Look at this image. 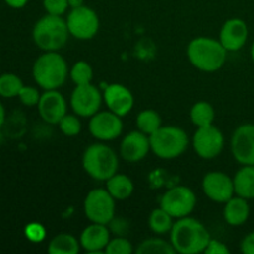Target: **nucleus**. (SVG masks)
<instances>
[{
    "label": "nucleus",
    "mask_w": 254,
    "mask_h": 254,
    "mask_svg": "<svg viewBox=\"0 0 254 254\" xmlns=\"http://www.w3.org/2000/svg\"><path fill=\"white\" fill-rule=\"evenodd\" d=\"M60 129L66 136H76L81 133L82 124L77 114H66L59 123Z\"/></svg>",
    "instance_id": "c756f323"
},
{
    "label": "nucleus",
    "mask_w": 254,
    "mask_h": 254,
    "mask_svg": "<svg viewBox=\"0 0 254 254\" xmlns=\"http://www.w3.org/2000/svg\"><path fill=\"white\" fill-rule=\"evenodd\" d=\"M215 117H216L215 108L212 107V104L205 101H201V102H197V103H195L190 111L191 122H192L197 128H200V127H207V126H211V124H213Z\"/></svg>",
    "instance_id": "b1692460"
},
{
    "label": "nucleus",
    "mask_w": 254,
    "mask_h": 254,
    "mask_svg": "<svg viewBox=\"0 0 254 254\" xmlns=\"http://www.w3.org/2000/svg\"><path fill=\"white\" fill-rule=\"evenodd\" d=\"M66 24L71 36L78 40H89L99 30V17L91 7L82 5L71 9L66 17Z\"/></svg>",
    "instance_id": "6e6552de"
},
{
    "label": "nucleus",
    "mask_w": 254,
    "mask_h": 254,
    "mask_svg": "<svg viewBox=\"0 0 254 254\" xmlns=\"http://www.w3.org/2000/svg\"><path fill=\"white\" fill-rule=\"evenodd\" d=\"M19 99L24 106L26 107H34L39 104L40 98H41V94L39 93V89L35 88V87L30 86H24L21 88V91L19 92Z\"/></svg>",
    "instance_id": "2f4dec72"
},
{
    "label": "nucleus",
    "mask_w": 254,
    "mask_h": 254,
    "mask_svg": "<svg viewBox=\"0 0 254 254\" xmlns=\"http://www.w3.org/2000/svg\"><path fill=\"white\" fill-rule=\"evenodd\" d=\"M241 251L245 254H254V231L243 238L241 242Z\"/></svg>",
    "instance_id": "c9c22d12"
},
{
    "label": "nucleus",
    "mask_w": 254,
    "mask_h": 254,
    "mask_svg": "<svg viewBox=\"0 0 254 254\" xmlns=\"http://www.w3.org/2000/svg\"><path fill=\"white\" fill-rule=\"evenodd\" d=\"M69 77L76 86L88 84L93 79V69L88 62L78 61L72 66L71 71H69Z\"/></svg>",
    "instance_id": "c85d7f7f"
},
{
    "label": "nucleus",
    "mask_w": 254,
    "mask_h": 254,
    "mask_svg": "<svg viewBox=\"0 0 254 254\" xmlns=\"http://www.w3.org/2000/svg\"><path fill=\"white\" fill-rule=\"evenodd\" d=\"M250 213L251 208L248 205V200L238 195L230 198L225 203V208H223V218L232 227L245 225L250 218Z\"/></svg>",
    "instance_id": "aec40b11"
},
{
    "label": "nucleus",
    "mask_w": 254,
    "mask_h": 254,
    "mask_svg": "<svg viewBox=\"0 0 254 254\" xmlns=\"http://www.w3.org/2000/svg\"><path fill=\"white\" fill-rule=\"evenodd\" d=\"M203 193L210 200L218 203H226L236 195L233 179L222 171H211L202 179Z\"/></svg>",
    "instance_id": "ddd939ff"
},
{
    "label": "nucleus",
    "mask_w": 254,
    "mask_h": 254,
    "mask_svg": "<svg viewBox=\"0 0 254 254\" xmlns=\"http://www.w3.org/2000/svg\"><path fill=\"white\" fill-rule=\"evenodd\" d=\"M88 127L93 138L102 141L114 140L123 131L122 117L111 111L98 112L92 116Z\"/></svg>",
    "instance_id": "4468645a"
},
{
    "label": "nucleus",
    "mask_w": 254,
    "mask_h": 254,
    "mask_svg": "<svg viewBox=\"0 0 254 254\" xmlns=\"http://www.w3.org/2000/svg\"><path fill=\"white\" fill-rule=\"evenodd\" d=\"M251 57H252V61L254 62V41H253L252 46H251Z\"/></svg>",
    "instance_id": "ea45409f"
},
{
    "label": "nucleus",
    "mask_w": 254,
    "mask_h": 254,
    "mask_svg": "<svg viewBox=\"0 0 254 254\" xmlns=\"http://www.w3.org/2000/svg\"><path fill=\"white\" fill-rule=\"evenodd\" d=\"M66 20L60 15L46 14L37 20L32 30V39L42 51H59L64 49L68 40Z\"/></svg>",
    "instance_id": "20e7f679"
},
{
    "label": "nucleus",
    "mask_w": 254,
    "mask_h": 254,
    "mask_svg": "<svg viewBox=\"0 0 254 254\" xmlns=\"http://www.w3.org/2000/svg\"><path fill=\"white\" fill-rule=\"evenodd\" d=\"M32 76L35 82L45 91L59 89L64 86L68 76L66 60L57 51H46L35 61Z\"/></svg>",
    "instance_id": "7ed1b4c3"
},
{
    "label": "nucleus",
    "mask_w": 254,
    "mask_h": 254,
    "mask_svg": "<svg viewBox=\"0 0 254 254\" xmlns=\"http://www.w3.org/2000/svg\"><path fill=\"white\" fill-rule=\"evenodd\" d=\"M149 135L140 130H133L127 134L121 143V155L128 163H138L143 160L150 151Z\"/></svg>",
    "instance_id": "f3484780"
},
{
    "label": "nucleus",
    "mask_w": 254,
    "mask_h": 254,
    "mask_svg": "<svg viewBox=\"0 0 254 254\" xmlns=\"http://www.w3.org/2000/svg\"><path fill=\"white\" fill-rule=\"evenodd\" d=\"M227 52L220 40L206 36L193 39L186 50L191 64L202 72H216L222 68L227 60Z\"/></svg>",
    "instance_id": "f03ea898"
},
{
    "label": "nucleus",
    "mask_w": 254,
    "mask_h": 254,
    "mask_svg": "<svg viewBox=\"0 0 254 254\" xmlns=\"http://www.w3.org/2000/svg\"><path fill=\"white\" fill-rule=\"evenodd\" d=\"M25 235L32 242H40L45 238V228L40 223H30L25 228Z\"/></svg>",
    "instance_id": "72a5a7b5"
},
{
    "label": "nucleus",
    "mask_w": 254,
    "mask_h": 254,
    "mask_svg": "<svg viewBox=\"0 0 254 254\" xmlns=\"http://www.w3.org/2000/svg\"><path fill=\"white\" fill-rule=\"evenodd\" d=\"M4 1L12 9H21V7H24L27 4L29 0H4Z\"/></svg>",
    "instance_id": "e433bc0d"
},
{
    "label": "nucleus",
    "mask_w": 254,
    "mask_h": 254,
    "mask_svg": "<svg viewBox=\"0 0 254 254\" xmlns=\"http://www.w3.org/2000/svg\"><path fill=\"white\" fill-rule=\"evenodd\" d=\"M161 126H163V121H161L160 114L156 111H153V109L141 111L138 114V117H136V127H138V130L146 134V135L153 134Z\"/></svg>",
    "instance_id": "393cba45"
},
{
    "label": "nucleus",
    "mask_w": 254,
    "mask_h": 254,
    "mask_svg": "<svg viewBox=\"0 0 254 254\" xmlns=\"http://www.w3.org/2000/svg\"><path fill=\"white\" fill-rule=\"evenodd\" d=\"M236 195L247 200L254 198V165H243L233 178Z\"/></svg>",
    "instance_id": "412c9836"
},
{
    "label": "nucleus",
    "mask_w": 254,
    "mask_h": 254,
    "mask_svg": "<svg viewBox=\"0 0 254 254\" xmlns=\"http://www.w3.org/2000/svg\"><path fill=\"white\" fill-rule=\"evenodd\" d=\"M150 149L158 158L164 160L176 159L185 153L189 145V138L185 130L179 127L161 126L149 135Z\"/></svg>",
    "instance_id": "423d86ee"
},
{
    "label": "nucleus",
    "mask_w": 254,
    "mask_h": 254,
    "mask_svg": "<svg viewBox=\"0 0 254 254\" xmlns=\"http://www.w3.org/2000/svg\"><path fill=\"white\" fill-rule=\"evenodd\" d=\"M136 254H174L176 253L175 248L171 242L161 240V238H148L143 241L136 247Z\"/></svg>",
    "instance_id": "bb28decb"
},
{
    "label": "nucleus",
    "mask_w": 254,
    "mask_h": 254,
    "mask_svg": "<svg viewBox=\"0 0 254 254\" xmlns=\"http://www.w3.org/2000/svg\"><path fill=\"white\" fill-rule=\"evenodd\" d=\"M24 87L21 78L15 73L0 74V96L4 98H14Z\"/></svg>",
    "instance_id": "cd10ccee"
},
{
    "label": "nucleus",
    "mask_w": 254,
    "mask_h": 254,
    "mask_svg": "<svg viewBox=\"0 0 254 254\" xmlns=\"http://www.w3.org/2000/svg\"><path fill=\"white\" fill-rule=\"evenodd\" d=\"M68 5L71 9L79 7V6H82V5H84V0H68Z\"/></svg>",
    "instance_id": "4c0bfd02"
},
{
    "label": "nucleus",
    "mask_w": 254,
    "mask_h": 254,
    "mask_svg": "<svg viewBox=\"0 0 254 254\" xmlns=\"http://www.w3.org/2000/svg\"><path fill=\"white\" fill-rule=\"evenodd\" d=\"M133 252V245L124 237H116L111 240L104 250V253L107 254H131Z\"/></svg>",
    "instance_id": "7c9ffc66"
},
{
    "label": "nucleus",
    "mask_w": 254,
    "mask_h": 254,
    "mask_svg": "<svg viewBox=\"0 0 254 254\" xmlns=\"http://www.w3.org/2000/svg\"><path fill=\"white\" fill-rule=\"evenodd\" d=\"M83 210L92 223L109 225L116 215V198L107 189H93L84 198Z\"/></svg>",
    "instance_id": "0eeeda50"
},
{
    "label": "nucleus",
    "mask_w": 254,
    "mask_h": 254,
    "mask_svg": "<svg viewBox=\"0 0 254 254\" xmlns=\"http://www.w3.org/2000/svg\"><path fill=\"white\" fill-rule=\"evenodd\" d=\"M196 203L197 197L191 189L186 186H175L161 196L160 207L174 218H183L195 210Z\"/></svg>",
    "instance_id": "1a4fd4ad"
},
{
    "label": "nucleus",
    "mask_w": 254,
    "mask_h": 254,
    "mask_svg": "<svg viewBox=\"0 0 254 254\" xmlns=\"http://www.w3.org/2000/svg\"><path fill=\"white\" fill-rule=\"evenodd\" d=\"M206 254H230V250H228L227 246L225 243H222L221 241L212 240L208 242L207 247H206L205 252Z\"/></svg>",
    "instance_id": "f704fd0d"
},
{
    "label": "nucleus",
    "mask_w": 254,
    "mask_h": 254,
    "mask_svg": "<svg viewBox=\"0 0 254 254\" xmlns=\"http://www.w3.org/2000/svg\"><path fill=\"white\" fill-rule=\"evenodd\" d=\"M4 122H5V109H4V106L0 103V128L2 127Z\"/></svg>",
    "instance_id": "58836bf2"
},
{
    "label": "nucleus",
    "mask_w": 254,
    "mask_h": 254,
    "mask_svg": "<svg viewBox=\"0 0 254 254\" xmlns=\"http://www.w3.org/2000/svg\"><path fill=\"white\" fill-rule=\"evenodd\" d=\"M42 4L47 14L60 16H62L69 7L68 0H42Z\"/></svg>",
    "instance_id": "473e14b6"
},
{
    "label": "nucleus",
    "mask_w": 254,
    "mask_h": 254,
    "mask_svg": "<svg viewBox=\"0 0 254 254\" xmlns=\"http://www.w3.org/2000/svg\"><path fill=\"white\" fill-rule=\"evenodd\" d=\"M39 114L46 123L59 124L67 114V102L57 89L45 91L37 104Z\"/></svg>",
    "instance_id": "2eb2a0df"
},
{
    "label": "nucleus",
    "mask_w": 254,
    "mask_h": 254,
    "mask_svg": "<svg viewBox=\"0 0 254 254\" xmlns=\"http://www.w3.org/2000/svg\"><path fill=\"white\" fill-rule=\"evenodd\" d=\"M103 101L111 112L124 117L133 109L134 97L126 86L121 83H112L107 86L103 93Z\"/></svg>",
    "instance_id": "a211bd4d"
},
{
    "label": "nucleus",
    "mask_w": 254,
    "mask_h": 254,
    "mask_svg": "<svg viewBox=\"0 0 254 254\" xmlns=\"http://www.w3.org/2000/svg\"><path fill=\"white\" fill-rule=\"evenodd\" d=\"M192 145L200 158L211 160L217 158L222 153L225 146V136L222 131L213 124L200 127L193 134Z\"/></svg>",
    "instance_id": "9d476101"
},
{
    "label": "nucleus",
    "mask_w": 254,
    "mask_h": 254,
    "mask_svg": "<svg viewBox=\"0 0 254 254\" xmlns=\"http://www.w3.org/2000/svg\"><path fill=\"white\" fill-rule=\"evenodd\" d=\"M210 241V232L205 225L189 216L178 218L170 231V242L175 248L176 253H202L205 252Z\"/></svg>",
    "instance_id": "f257e3e1"
},
{
    "label": "nucleus",
    "mask_w": 254,
    "mask_h": 254,
    "mask_svg": "<svg viewBox=\"0 0 254 254\" xmlns=\"http://www.w3.org/2000/svg\"><path fill=\"white\" fill-rule=\"evenodd\" d=\"M111 241V231L107 225L102 223H92L87 226L81 233L79 243L86 252L96 254L102 253L106 250L107 245Z\"/></svg>",
    "instance_id": "6ab92c4d"
},
{
    "label": "nucleus",
    "mask_w": 254,
    "mask_h": 254,
    "mask_svg": "<svg viewBox=\"0 0 254 254\" xmlns=\"http://www.w3.org/2000/svg\"><path fill=\"white\" fill-rule=\"evenodd\" d=\"M173 216L169 215L164 208H155V210L150 213V216H149V227H150V230L153 231L154 233L164 235V233L170 232L171 228H173Z\"/></svg>",
    "instance_id": "a878e982"
},
{
    "label": "nucleus",
    "mask_w": 254,
    "mask_h": 254,
    "mask_svg": "<svg viewBox=\"0 0 254 254\" xmlns=\"http://www.w3.org/2000/svg\"><path fill=\"white\" fill-rule=\"evenodd\" d=\"M79 247L81 243L74 236L69 233H60L49 243L47 252L50 254H77L79 252Z\"/></svg>",
    "instance_id": "5701e85b"
},
{
    "label": "nucleus",
    "mask_w": 254,
    "mask_h": 254,
    "mask_svg": "<svg viewBox=\"0 0 254 254\" xmlns=\"http://www.w3.org/2000/svg\"><path fill=\"white\" fill-rule=\"evenodd\" d=\"M248 40V26L242 19L233 17L222 25L220 42L228 52L240 51Z\"/></svg>",
    "instance_id": "dca6fc26"
},
{
    "label": "nucleus",
    "mask_w": 254,
    "mask_h": 254,
    "mask_svg": "<svg viewBox=\"0 0 254 254\" xmlns=\"http://www.w3.org/2000/svg\"><path fill=\"white\" fill-rule=\"evenodd\" d=\"M102 101H103V94L96 86L88 83L74 87L69 103L74 114L82 118H91L99 112Z\"/></svg>",
    "instance_id": "9b49d317"
},
{
    "label": "nucleus",
    "mask_w": 254,
    "mask_h": 254,
    "mask_svg": "<svg viewBox=\"0 0 254 254\" xmlns=\"http://www.w3.org/2000/svg\"><path fill=\"white\" fill-rule=\"evenodd\" d=\"M231 151L241 165H254V124H242L233 131Z\"/></svg>",
    "instance_id": "f8f14e48"
},
{
    "label": "nucleus",
    "mask_w": 254,
    "mask_h": 254,
    "mask_svg": "<svg viewBox=\"0 0 254 254\" xmlns=\"http://www.w3.org/2000/svg\"><path fill=\"white\" fill-rule=\"evenodd\" d=\"M82 165H83L84 171L92 179L98 181H107L114 174L118 173V155L111 146L106 144H92L84 150Z\"/></svg>",
    "instance_id": "39448f33"
},
{
    "label": "nucleus",
    "mask_w": 254,
    "mask_h": 254,
    "mask_svg": "<svg viewBox=\"0 0 254 254\" xmlns=\"http://www.w3.org/2000/svg\"><path fill=\"white\" fill-rule=\"evenodd\" d=\"M107 183V190L113 196L116 200L123 201L130 197L134 191V184L130 179L124 174H114L112 178H109Z\"/></svg>",
    "instance_id": "4be33fe9"
}]
</instances>
